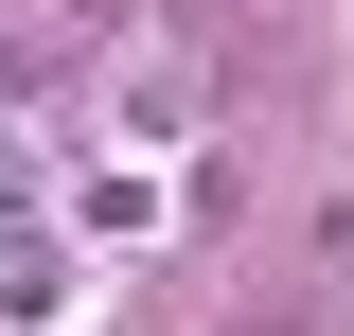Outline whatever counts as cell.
I'll use <instances>...</instances> for the list:
<instances>
[{"mask_svg": "<svg viewBox=\"0 0 354 336\" xmlns=\"http://www.w3.org/2000/svg\"><path fill=\"white\" fill-rule=\"evenodd\" d=\"M0 319H18V336L71 319V248H53V230H18V248H0Z\"/></svg>", "mask_w": 354, "mask_h": 336, "instance_id": "obj_2", "label": "cell"}, {"mask_svg": "<svg viewBox=\"0 0 354 336\" xmlns=\"http://www.w3.org/2000/svg\"><path fill=\"white\" fill-rule=\"evenodd\" d=\"M160 160H88V142H71V230H88V248H142V230H160Z\"/></svg>", "mask_w": 354, "mask_h": 336, "instance_id": "obj_1", "label": "cell"}]
</instances>
